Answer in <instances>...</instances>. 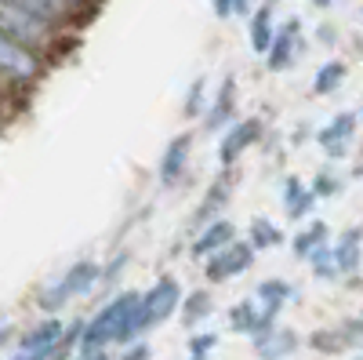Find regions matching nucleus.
Listing matches in <instances>:
<instances>
[{"label":"nucleus","mask_w":363,"mask_h":360,"mask_svg":"<svg viewBox=\"0 0 363 360\" xmlns=\"http://www.w3.org/2000/svg\"><path fill=\"white\" fill-rule=\"evenodd\" d=\"M215 346H218V335H211V332H207V335H200V339L189 342V353H193V356H207Z\"/></svg>","instance_id":"obj_28"},{"label":"nucleus","mask_w":363,"mask_h":360,"mask_svg":"<svg viewBox=\"0 0 363 360\" xmlns=\"http://www.w3.org/2000/svg\"><path fill=\"white\" fill-rule=\"evenodd\" d=\"M73 360H109V356H106V349H91V353H80V349H77Z\"/></svg>","instance_id":"obj_32"},{"label":"nucleus","mask_w":363,"mask_h":360,"mask_svg":"<svg viewBox=\"0 0 363 360\" xmlns=\"http://www.w3.org/2000/svg\"><path fill=\"white\" fill-rule=\"evenodd\" d=\"M62 349H66V346H62ZM62 349H48V353H22V349H18L11 360H58V356H62Z\"/></svg>","instance_id":"obj_29"},{"label":"nucleus","mask_w":363,"mask_h":360,"mask_svg":"<svg viewBox=\"0 0 363 360\" xmlns=\"http://www.w3.org/2000/svg\"><path fill=\"white\" fill-rule=\"evenodd\" d=\"M356 327H359V335H363V313H359V320H356Z\"/></svg>","instance_id":"obj_35"},{"label":"nucleus","mask_w":363,"mask_h":360,"mask_svg":"<svg viewBox=\"0 0 363 360\" xmlns=\"http://www.w3.org/2000/svg\"><path fill=\"white\" fill-rule=\"evenodd\" d=\"M356 360H363V356H356Z\"/></svg>","instance_id":"obj_37"},{"label":"nucleus","mask_w":363,"mask_h":360,"mask_svg":"<svg viewBox=\"0 0 363 360\" xmlns=\"http://www.w3.org/2000/svg\"><path fill=\"white\" fill-rule=\"evenodd\" d=\"M182 306V288L174 277H160L153 288H149L142 298H138V306H135V317H131V327H128V339L124 342H135L138 335H145L149 327H157L164 324L171 313H178Z\"/></svg>","instance_id":"obj_3"},{"label":"nucleus","mask_w":363,"mask_h":360,"mask_svg":"<svg viewBox=\"0 0 363 360\" xmlns=\"http://www.w3.org/2000/svg\"><path fill=\"white\" fill-rule=\"evenodd\" d=\"M277 29H280V26L272 22V4L265 0L258 11L247 15V40H251V51L265 58L269 48H272V40H277Z\"/></svg>","instance_id":"obj_14"},{"label":"nucleus","mask_w":363,"mask_h":360,"mask_svg":"<svg viewBox=\"0 0 363 360\" xmlns=\"http://www.w3.org/2000/svg\"><path fill=\"white\" fill-rule=\"evenodd\" d=\"M356 124H359V113H338V116H330L327 124L316 131V142H320V149L327 157H345V149H349V142H352V135H356Z\"/></svg>","instance_id":"obj_9"},{"label":"nucleus","mask_w":363,"mask_h":360,"mask_svg":"<svg viewBox=\"0 0 363 360\" xmlns=\"http://www.w3.org/2000/svg\"><path fill=\"white\" fill-rule=\"evenodd\" d=\"M335 255H338L342 273H356L359 258H363V226H352V229L342 233V240L335 244Z\"/></svg>","instance_id":"obj_19"},{"label":"nucleus","mask_w":363,"mask_h":360,"mask_svg":"<svg viewBox=\"0 0 363 360\" xmlns=\"http://www.w3.org/2000/svg\"><path fill=\"white\" fill-rule=\"evenodd\" d=\"M211 8H215L218 18H233V15H236V11H233V0H211Z\"/></svg>","instance_id":"obj_30"},{"label":"nucleus","mask_w":363,"mask_h":360,"mask_svg":"<svg viewBox=\"0 0 363 360\" xmlns=\"http://www.w3.org/2000/svg\"><path fill=\"white\" fill-rule=\"evenodd\" d=\"M338 178L330 175V171H323V175H316V182H313V190H316V197H330V193H338Z\"/></svg>","instance_id":"obj_27"},{"label":"nucleus","mask_w":363,"mask_h":360,"mask_svg":"<svg viewBox=\"0 0 363 360\" xmlns=\"http://www.w3.org/2000/svg\"><path fill=\"white\" fill-rule=\"evenodd\" d=\"M62 346H69V327L58 317H48L37 327H29L18 342L22 353H48V349H62Z\"/></svg>","instance_id":"obj_11"},{"label":"nucleus","mask_w":363,"mask_h":360,"mask_svg":"<svg viewBox=\"0 0 363 360\" xmlns=\"http://www.w3.org/2000/svg\"><path fill=\"white\" fill-rule=\"evenodd\" d=\"M323 244H330V229H327V222H309V226H301L298 233H294V240H291V251L298 255V258H309L313 251H320Z\"/></svg>","instance_id":"obj_18"},{"label":"nucleus","mask_w":363,"mask_h":360,"mask_svg":"<svg viewBox=\"0 0 363 360\" xmlns=\"http://www.w3.org/2000/svg\"><path fill=\"white\" fill-rule=\"evenodd\" d=\"M255 298L265 306V313H269V317H280V310L294 298V288H291L287 280H262V284H258V291H255Z\"/></svg>","instance_id":"obj_20"},{"label":"nucleus","mask_w":363,"mask_h":360,"mask_svg":"<svg viewBox=\"0 0 363 360\" xmlns=\"http://www.w3.org/2000/svg\"><path fill=\"white\" fill-rule=\"evenodd\" d=\"M316 200L320 197H316L313 186H306L301 178L287 175V182H284V212H287V219H306Z\"/></svg>","instance_id":"obj_16"},{"label":"nucleus","mask_w":363,"mask_h":360,"mask_svg":"<svg viewBox=\"0 0 363 360\" xmlns=\"http://www.w3.org/2000/svg\"><path fill=\"white\" fill-rule=\"evenodd\" d=\"M345 77H349V66L338 62V58H330V62H323V66L316 70V77H313V92H316V95H335L338 87L345 84Z\"/></svg>","instance_id":"obj_21"},{"label":"nucleus","mask_w":363,"mask_h":360,"mask_svg":"<svg viewBox=\"0 0 363 360\" xmlns=\"http://www.w3.org/2000/svg\"><path fill=\"white\" fill-rule=\"evenodd\" d=\"M236 240V226L229 219H215V222H207L200 229V236L193 240V258H211V255H218L222 248H229Z\"/></svg>","instance_id":"obj_12"},{"label":"nucleus","mask_w":363,"mask_h":360,"mask_svg":"<svg viewBox=\"0 0 363 360\" xmlns=\"http://www.w3.org/2000/svg\"><path fill=\"white\" fill-rule=\"evenodd\" d=\"M11 4H18V8H26V11H33V15L48 18L51 26L73 33V29L91 15L95 0H11Z\"/></svg>","instance_id":"obj_6"},{"label":"nucleus","mask_w":363,"mask_h":360,"mask_svg":"<svg viewBox=\"0 0 363 360\" xmlns=\"http://www.w3.org/2000/svg\"><path fill=\"white\" fill-rule=\"evenodd\" d=\"M229 200V186L225 182H215V186H211V193H207V200L200 204V212H196V222H215V215L222 212V204Z\"/></svg>","instance_id":"obj_25"},{"label":"nucleus","mask_w":363,"mask_h":360,"mask_svg":"<svg viewBox=\"0 0 363 360\" xmlns=\"http://www.w3.org/2000/svg\"><path fill=\"white\" fill-rule=\"evenodd\" d=\"M298 44H301V22H298V18H287V22L277 29V40H272V48H269V55H265L269 73H284L287 66H294Z\"/></svg>","instance_id":"obj_10"},{"label":"nucleus","mask_w":363,"mask_h":360,"mask_svg":"<svg viewBox=\"0 0 363 360\" xmlns=\"http://www.w3.org/2000/svg\"><path fill=\"white\" fill-rule=\"evenodd\" d=\"M356 113H359V120H363V102H359V109H356Z\"/></svg>","instance_id":"obj_36"},{"label":"nucleus","mask_w":363,"mask_h":360,"mask_svg":"<svg viewBox=\"0 0 363 360\" xmlns=\"http://www.w3.org/2000/svg\"><path fill=\"white\" fill-rule=\"evenodd\" d=\"M306 262L313 266V273H316L320 280H335V277H342V266H338L335 244H323V248H320V251H313Z\"/></svg>","instance_id":"obj_23"},{"label":"nucleus","mask_w":363,"mask_h":360,"mask_svg":"<svg viewBox=\"0 0 363 360\" xmlns=\"http://www.w3.org/2000/svg\"><path fill=\"white\" fill-rule=\"evenodd\" d=\"M48 70V55L33 51L11 37H0V73H4L8 92H29Z\"/></svg>","instance_id":"obj_4"},{"label":"nucleus","mask_w":363,"mask_h":360,"mask_svg":"<svg viewBox=\"0 0 363 360\" xmlns=\"http://www.w3.org/2000/svg\"><path fill=\"white\" fill-rule=\"evenodd\" d=\"M258 138H262V120H258V116L233 120V124L225 128V135H222V142H218V160H222L225 168L236 164Z\"/></svg>","instance_id":"obj_8"},{"label":"nucleus","mask_w":363,"mask_h":360,"mask_svg":"<svg viewBox=\"0 0 363 360\" xmlns=\"http://www.w3.org/2000/svg\"><path fill=\"white\" fill-rule=\"evenodd\" d=\"M106 273H102V266L99 262H91V258H84V262H77V266H69L62 277H58L44 295H40V310H48V313H55L58 306H66V302H73V298H80V295H87L91 288H95L99 280H102Z\"/></svg>","instance_id":"obj_5"},{"label":"nucleus","mask_w":363,"mask_h":360,"mask_svg":"<svg viewBox=\"0 0 363 360\" xmlns=\"http://www.w3.org/2000/svg\"><path fill=\"white\" fill-rule=\"evenodd\" d=\"M233 109H236V77L229 73V77L222 80V87L215 92V102H211V106H207V113H203L207 131H222V128H229Z\"/></svg>","instance_id":"obj_15"},{"label":"nucleus","mask_w":363,"mask_h":360,"mask_svg":"<svg viewBox=\"0 0 363 360\" xmlns=\"http://www.w3.org/2000/svg\"><path fill=\"white\" fill-rule=\"evenodd\" d=\"M247 240L255 244V251H269V248H280L284 244V229L272 222V219H255L247 229Z\"/></svg>","instance_id":"obj_22"},{"label":"nucleus","mask_w":363,"mask_h":360,"mask_svg":"<svg viewBox=\"0 0 363 360\" xmlns=\"http://www.w3.org/2000/svg\"><path fill=\"white\" fill-rule=\"evenodd\" d=\"M251 262H255V244H251V240H233L229 248H222L218 255L207 258L203 273H207L211 284H225V280H233L240 273H247Z\"/></svg>","instance_id":"obj_7"},{"label":"nucleus","mask_w":363,"mask_h":360,"mask_svg":"<svg viewBox=\"0 0 363 360\" xmlns=\"http://www.w3.org/2000/svg\"><path fill=\"white\" fill-rule=\"evenodd\" d=\"M193 135H174L164 149V157H160V182L164 186H174L182 175H186V164H189V153H193Z\"/></svg>","instance_id":"obj_13"},{"label":"nucleus","mask_w":363,"mask_h":360,"mask_svg":"<svg viewBox=\"0 0 363 360\" xmlns=\"http://www.w3.org/2000/svg\"><path fill=\"white\" fill-rule=\"evenodd\" d=\"M138 298H142V295H135V291H120L116 298H109V302L84 324L77 349H80V353H91V349H106L109 342H124Z\"/></svg>","instance_id":"obj_1"},{"label":"nucleus","mask_w":363,"mask_h":360,"mask_svg":"<svg viewBox=\"0 0 363 360\" xmlns=\"http://www.w3.org/2000/svg\"><path fill=\"white\" fill-rule=\"evenodd\" d=\"M203 99H207V95H203V77H200V80L189 84V95H186V106H182V113H186V116H196V113L203 109Z\"/></svg>","instance_id":"obj_26"},{"label":"nucleus","mask_w":363,"mask_h":360,"mask_svg":"<svg viewBox=\"0 0 363 360\" xmlns=\"http://www.w3.org/2000/svg\"><path fill=\"white\" fill-rule=\"evenodd\" d=\"M233 11L236 15H251V0H233Z\"/></svg>","instance_id":"obj_33"},{"label":"nucleus","mask_w":363,"mask_h":360,"mask_svg":"<svg viewBox=\"0 0 363 360\" xmlns=\"http://www.w3.org/2000/svg\"><path fill=\"white\" fill-rule=\"evenodd\" d=\"M309 4H316V8H330V0H309Z\"/></svg>","instance_id":"obj_34"},{"label":"nucleus","mask_w":363,"mask_h":360,"mask_svg":"<svg viewBox=\"0 0 363 360\" xmlns=\"http://www.w3.org/2000/svg\"><path fill=\"white\" fill-rule=\"evenodd\" d=\"M255 349L262 360H284L298 349V335L294 332H284V327H269V332H262L255 339Z\"/></svg>","instance_id":"obj_17"},{"label":"nucleus","mask_w":363,"mask_h":360,"mask_svg":"<svg viewBox=\"0 0 363 360\" xmlns=\"http://www.w3.org/2000/svg\"><path fill=\"white\" fill-rule=\"evenodd\" d=\"M124 360H149V346H145V342H135V346L124 353Z\"/></svg>","instance_id":"obj_31"},{"label":"nucleus","mask_w":363,"mask_h":360,"mask_svg":"<svg viewBox=\"0 0 363 360\" xmlns=\"http://www.w3.org/2000/svg\"><path fill=\"white\" fill-rule=\"evenodd\" d=\"M0 37H11V40L33 48V51H44L51 58V51H58V40L66 37V29L51 26L48 18L11 4V0H0Z\"/></svg>","instance_id":"obj_2"},{"label":"nucleus","mask_w":363,"mask_h":360,"mask_svg":"<svg viewBox=\"0 0 363 360\" xmlns=\"http://www.w3.org/2000/svg\"><path fill=\"white\" fill-rule=\"evenodd\" d=\"M211 313V295L207 291H193L182 298V324L186 327H196V320H203Z\"/></svg>","instance_id":"obj_24"}]
</instances>
